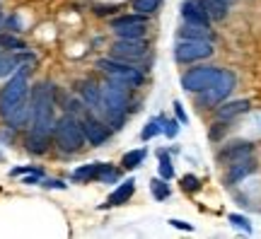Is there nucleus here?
Instances as JSON below:
<instances>
[{"label":"nucleus","instance_id":"4be33fe9","mask_svg":"<svg viewBox=\"0 0 261 239\" xmlns=\"http://www.w3.org/2000/svg\"><path fill=\"white\" fill-rule=\"evenodd\" d=\"M94 179H97V181H102V184H112V181H119V172H116L112 165H104V162H99Z\"/></svg>","mask_w":261,"mask_h":239},{"label":"nucleus","instance_id":"f257e3e1","mask_svg":"<svg viewBox=\"0 0 261 239\" xmlns=\"http://www.w3.org/2000/svg\"><path fill=\"white\" fill-rule=\"evenodd\" d=\"M54 109H56V90L48 83H41L34 87L32 92V128L29 133H37V136H54Z\"/></svg>","mask_w":261,"mask_h":239},{"label":"nucleus","instance_id":"f8f14e48","mask_svg":"<svg viewBox=\"0 0 261 239\" xmlns=\"http://www.w3.org/2000/svg\"><path fill=\"white\" fill-rule=\"evenodd\" d=\"M27 63H34V56L27 51H12V54H0V77L12 75L17 68Z\"/></svg>","mask_w":261,"mask_h":239},{"label":"nucleus","instance_id":"4c0bfd02","mask_svg":"<svg viewBox=\"0 0 261 239\" xmlns=\"http://www.w3.org/2000/svg\"><path fill=\"white\" fill-rule=\"evenodd\" d=\"M169 225H172V227H179V230H187V232L194 230V227H191L189 222H184V220H169Z\"/></svg>","mask_w":261,"mask_h":239},{"label":"nucleus","instance_id":"423d86ee","mask_svg":"<svg viewBox=\"0 0 261 239\" xmlns=\"http://www.w3.org/2000/svg\"><path fill=\"white\" fill-rule=\"evenodd\" d=\"M213 41L208 39H179L174 46V58L179 63H196L213 56Z\"/></svg>","mask_w":261,"mask_h":239},{"label":"nucleus","instance_id":"dca6fc26","mask_svg":"<svg viewBox=\"0 0 261 239\" xmlns=\"http://www.w3.org/2000/svg\"><path fill=\"white\" fill-rule=\"evenodd\" d=\"M181 17H184V22L205 24V27H208V22H211V17L203 12V8H201L198 0H184V3H181Z\"/></svg>","mask_w":261,"mask_h":239},{"label":"nucleus","instance_id":"72a5a7b5","mask_svg":"<svg viewBox=\"0 0 261 239\" xmlns=\"http://www.w3.org/2000/svg\"><path fill=\"white\" fill-rule=\"evenodd\" d=\"M181 186H184V189H187V191H196V189H198V179H196L194 174H187L184 176V179H181Z\"/></svg>","mask_w":261,"mask_h":239},{"label":"nucleus","instance_id":"9d476101","mask_svg":"<svg viewBox=\"0 0 261 239\" xmlns=\"http://www.w3.org/2000/svg\"><path fill=\"white\" fill-rule=\"evenodd\" d=\"M80 126H83V133H85V140L90 143V145H104L109 136H112V130L109 126L104 123L99 116H94V114H83V119H80Z\"/></svg>","mask_w":261,"mask_h":239},{"label":"nucleus","instance_id":"f03ea898","mask_svg":"<svg viewBox=\"0 0 261 239\" xmlns=\"http://www.w3.org/2000/svg\"><path fill=\"white\" fill-rule=\"evenodd\" d=\"M97 114L102 116L107 126L121 128L126 114H128V85L109 80L102 87V101L97 107Z\"/></svg>","mask_w":261,"mask_h":239},{"label":"nucleus","instance_id":"e433bc0d","mask_svg":"<svg viewBox=\"0 0 261 239\" xmlns=\"http://www.w3.org/2000/svg\"><path fill=\"white\" fill-rule=\"evenodd\" d=\"M39 179H41V172H39V169H32V174H29L27 179H24V184L32 186V184H37Z\"/></svg>","mask_w":261,"mask_h":239},{"label":"nucleus","instance_id":"c756f323","mask_svg":"<svg viewBox=\"0 0 261 239\" xmlns=\"http://www.w3.org/2000/svg\"><path fill=\"white\" fill-rule=\"evenodd\" d=\"M160 121H162V133L167 136V138H177V133H179V121H174V119H162L160 116Z\"/></svg>","mask_w":261,"mask_h":239},{"label":"nucleus","instance_id":"0eeeda50","mask_svg":"<svg viewBox=\"0 0 261 239\" xmlns=\"http://www.w3.org/2000/svg\"><path fill=\"white\" fill-rule=\"evenodd\" d=\"M234 83H237L234 73L223 70V75L218 77V83H213L211 87H205L203 92H198V104H201L203 109H211V107L223 104V101L227 99V94L234 90Z\"/></svg>","mask_w":261,"mask_h":239},{"label":"nucleus","instance_id":"aec40b11","mask_svg":"<svg viewBox=\"0 0 261 239\" xmlns=\"http://www.w3.org/2000/svg\"><path fill=\"white\" fill-rule=\"evenodd\" d=\"M133 191H136V181L133 179H126L116 191L109 196V201H107V205H123V203L128 201L130 196H133Z\"/></svg>","mask_w":261,"mask_h":239},{"label":"nucleus","instance_id":"7c9ffc66","mask_svg":"<svg viewBox=\"0 0 261 239\" xmlns=\"http://www.w3.org/2000/svg\"><path fill=\"white\" fill-rule=\"evenodd\" d=\"M230 222H232L234 227H240V230H244L247 234H252V225H249V220H247L244 215H237V213H232V215H230Z\"/></svg>","mask_w":261,"mask_h":239},{"label":"nucleus","instance_id":"7ed1b4c3","mask_svg":"<svg viewBox=\"0 0 261 239\" xmlns=\"http://www.w3.org/2000/svg\"><path fill=\"white\" fill-rule=\"evenodd\" d=\"M54 138H56V145L63 150V152H77L80 147L87 143L83 133V126L75 114L65 111L61 119H56V126H54Z\"/></svg>","mask_w":261,"mask_h":239},{"label":"nucleus","instance_id":"4468645a","mask_svg":"<svg viewBox=\"0 0 261 239\" xmlns=\"http://www.w3.org/2000/svg\"><path fill=\"white\" fill-rule=\"evenodd\" d=\"M252 172H256V162H254L252 157H244L240 162H232V165H230L227 174H225V181H227V184H237V181H242L244 176H249Z\"/></svg>","mask_w":261,"mask_h":239},{"label":"nucleus","instance_id":"c85d7f7f","mask_svg":"<svg viewBox=\"0 0 261 239\" xmlns=\"http://www.w3.org/2000/svg\"><path fill=\"white\" fill-rule=\"evenodd\" d=\"M158 133H162V121L152 119V121H148V123H145V128H143V133H140V138L150 140V138H155Z\"/></svg>","mask_w":261,"mask_h":239},{"label":"nucleus","instance_id":"393cba45","mask_svg":"<svg viewBox=\"0 0 261 239\" xmlns=\"http://www.w3.org/2000/svg\"><path fill=\"white\" fill-rule=\"evenodd\" d=\"M167 179H152L150 181V191H152V196L158 198V201H165V198H169V184H165Z\"/></svg>","mask_w":261,"mask_h":239},{"label":"nucleus","instance_id":"bb28decb","mask_svg":"<svg viewBox=\"0 0 261 239\" xmlns=\"http://www.w3.org/2000/svg\"><path fill=\"white\" fill-rule=\"evenodd\" d=\"M158 155H160V176L169 181V179L174 176V167H172V160L167 157V152H165V150H160Z\"/></svg>","mask_w":261,"mask_h":239},{"label":"nucleus","instance_id":"2f4dec72","mask_svg":"<svg viewBox=\"0 0 261 239\" xmlns=\"http://www.w3.org/2000/svg\"><path fill=\"white\" fill-rule=\"evenodd\" d=\"M3 24H5V29H10V32H22V22H19L17 15H10L8 19H3Z\"/></svg>","mask_w":261,"mask_h":239},{"label":"nucleus","instance_id":"58836bf2","mask_svg":"<svg viewBox=\"0 0 261 239\" xmlns=\"http://www.w3.org/2000/svg\"><path fill=\"white\" fill-rule=\"evenodd\" d=\"M0 27H3V12H0Z\"/></svg>","mask_w":261,"mask_h":239},{"label":"nucleus","instance_id":"9b49d317","mask_svg":"<svg viewBox=\"0 0 261 239\" xmlns=\"http://www.w3.org/2000/svg\"><path fill=\"white\" fill-rule=\"evenodd\" d=\"M145 54H148V44L143 39H119L112 46L114 58L128 61V63H136L140 58H145Z\"/></svg>","mask_w":261,"mask_h":239},{"label":"nucleus","instance_id":"ddd939ff","mask_svg":"<svg viewBox=\"0 0 261 239\" xmlns=\"http://www.w3.org/2000/svg\"><path fill=\"white\" fill-rule=\"evenodd\" d=\"M252 150H254L252 143H247V140H234V143H227V145L218 152V160L232 165V162H240L244 157H252Z\"/></svg>","mask_w":261,"mask_h":239},{"label":"nucleus","instance_id":"f3484780","mask_svg":"<svg viewBox=\"0 0 261 239\" xmlns=\"http://www.w3.org/2000/svg\"><path fill=\"white\" fill-rule=\"evenodd\" d=\"M249 101L247 99H234V101H225V104H220L218 107V111H215V116L220 121H232L234 116H240V114H247L249 111Z\"/></svg>","mask_w":261,"mask_h":239},{"label":"nucleus","instance_id":"a878e982","mask_svg":"<svg viewBox=\"0 0 261 239\" xmlns=\"http://www.w3.org/2000/svg\"><path fill=\"white\" fill-rule=\"evenodd\" d=\"M143 160H145V150H130L128 155H123V167L136 169V167L143 165Z\"/></svg>","mask_w":261,"mask_h":239},{"label":"nucleus","instance_id":"a211bd4d","mask_svg":"<svg viewBox=\"0 0 261 239\" xmlns=\"http://www.w3.org/2000/svg\"><path fill=\"white\" fill-rule=\"evenodd\" d=\"M203 12L211 17V22H223L227 17V10H230V0H198Z\"/></svg>","mask_w":261,"mask_h":239},{"label":"nucleus","instance_id":"39448f33","mask_svg":"<svg viewBox=\"0 0 261 239\" xmlns=\"http://www.w3.org/2000/svg\"><path fill=\"white\" fill-rule=\"evenodd\" d=\"M27 94H29V77H27V68H22L0 90V119H5L12 107H17L22 99H27Z\"/></svg>","mask_w":261,"mask_h":239},{"label":"nucleus","instance_id":"412c9836","mask_svg":"<svg viewBox=\"0 0 261 239\" xmlns=\"http://www.w3.org/2000/svg\"><path fill=\"white\" fill-rule=\"evenodd\" d=\"M48 140L46 136H37V133H29L27 136V150L32 152V155H44L48 150Z\"/></svg>","mask_w":261,"mask_h":239},{"label":"nucleus","instance_id":"473e14b6","mask_svg":"<svg viewBox=\"0 0 261 239\" xmlns=\"http://www.w3.org/2000/svg\"><path fill=\"white\" fill-rule=\"evenodd\" d=\"M225 128H227V126H225V121L218 119V123H213V128H211V133H208V136H211V140H218V138H220V136L225 133Z\"/></svg>","mask_w":261,"mask_h":239},{"label":"nucleus","instance_id":"5701e85b","mask_svg":"<svg viewBox=\"0 0 261 239\" xmlns=\"http://www.w3.org/2000/svg\"><path fill=\"white\" fill-rule=\"evenodd\" d=\"M160 5H162V0H133V10L140 12V15H152V12H158Z\"/></svg>","mask_w":261,"mask_h":239},{"label":"nucleus","instance_id":"c9c22d12","mask_svg":"<svg viewBox=\"0 0 261 239\" xmlns=\"http://www.w3.org/2000/svg\"><path fill=\"white\" fill-rule=\"evenodd\" d=\"M44 186L46 189H65V184L61 179H44Z\"/></svg>","mask_w":261,"mask_h":239},{"label":"nucleus","instance_id":"cd10ccee","mask_svg":"<svg viewBox=\"0 0 261 239\" xmlns=\"http://www.w3.org/2000/svg\"><path fill=\"white\" fill-rule=\"evenodd\" d=\"M97 167H99V162H94V165H85V167H80V169H75L73 179H75V181H87V179H94V174H97Z\"/></svg>","mask_w":261,"mask_h":239},{"label":"nucleus","instance_id":"1a4fd4ad","mask_svg":"<svg viewBox=\"0 0 261 239\" xmlns=\"http://www.w3.org/2000/svg\"><path fill=\"white\" fill-rule=\"evenodd\" d=\"M112 29L116 32L119 39H143L145 37V29H148V19L145 15H123V17L112 19Z\"/></svg>","mask_w":261,"mask_h":239},{"label":"nucleus","instance_id":"6e6552de","mask_svg":"<svg viewBox=\"0 0 261 239\" xmlns=\"http://www.w3.org/2000/svg\"><path fill=\"white\" fill-rule=\"evenodd\" d=\"M223 75V68H213V65H203V68H194L189 73L181 75V87L187 92H203L205 87L218 83V77Z\"/></svg>","mask_w":261,"mask_h":239},{"label":"nucleus","instance_id":"b1692460","mask_svg":"<svg viewBox=\"0 0 261 239\" xmlns=\"http://www.w3.org/2000/svg\"><path fill=\"white\" fill-rule=\"evenodd\" d=\"M0 46L10 48V51H27V44L17 39L15 34H0Z\"/></svg>","mask_w":261,"mask_h":239},{"label":"nucleus","instance_id":"2eb2a0df","mask_svg":"<svg viewBox=\"0 0 261 239\" xmlns=\"http://www.w3.org/2000/svg\"><path fill=\"white\" fill-rule=\"evenodd\" d=\"M77 94H80V99L85 101V107H90V109L97 111L99 107V101H102V87L92 80H83L80 87H77Z\"/></svg>","mask_w":261,"mask_h":239},{"label":"nucleus","instance_id":"f704fd0d","mask_svg":"<svg viewBox=\"0 0 261 239\" xmlns=\"http://www.w3.org/2000/svg\"><path fill=\"white\" fill-rule=\"evenodd\" d=\"M174 114H177L179 123H189V116H187V111H184V107H181V101H174Z\"/></svg>","mask_w":261,"mask_h":239},{"label":"nucleus","instance_id":"6ab92c4d","mask_svg":"<svg viewBox=\"0 0 261 239\" xmlns=\"http://www.w3.org/2000/svg\"><path fill=\"white\" fill-rule=\"evenodd\" d=\"M179 37L181 39H208V41H213V32L205 27V24L184 22V27L179 29Z\"/></svg>","mask_w":261,"mask_h":239},{"label":"nucleus","instance_id":"20e7f679","mask_svg":"<svg viewBox=\"0 0 261 239\" xmlns=\"http://www.w3.org/2000/svg\"><path fill=\"white\" fill-rule=\"evenodd\" d=\"M97 68L102 70L109 80H116V83H123L128 85V87H140V85L145 83V73L136 68L133 63L128 61H119V58H99L97 61Z\"/></svg>","mask_w":261,"mask_h":239}]
</instances>
